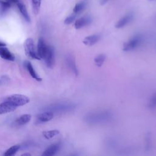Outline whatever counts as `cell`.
Returning <instances> with one entry per match:
<instances>
[{
  "mask_svg": "<svg viewBox=\"0 0 156 156\" xmlns=\"http://www.w3.org/2000/svg\"><path fill=\"white\" fill-rule=\"evenodd\" d=\"M114 118L113 113L109 110H100L90 112L83 117V121L90 125H98L108 123Z\"/></svg>",
  "mask_w": 156,
  "mask_h": 156,
  "instance_id": "6da1fadb",
  "label": "cell"
},
{
  "mask_svg": "<svg viewBox=\"0 0 156 156\" xmlns=\"http://www.w3.org/2000/svg\"><path fill=\"white\" fill-rule=\"evenodd\" d=\"M5 101H7L12 104L13 105L16 107L19 106H23L28 104L30 101L29 98L23 94H15L8 96L5 99Z\"/></svg>",
  "mask_w": 156,
  "mask_h": 156,
  "instance_id": "7a4b0ae2",
  "label": "cell"
},
{
  "mask_svg": "<svg viewBox=\"0 0 156 156\" xmlns=\"http://www.w3.org/2000/svg\"><path fill=\"white\" fill-rule=\"evenodd\" d=\"M24 46L25 52L27 56H28L31 58H34L36 60L41 59L37 54V51H36L35 49L34 43L32 38H29L26 39V40L24 42Z\"/></svg>",
  "mask_w": 156,
  "mask_h": 156,
  "instance_id": "3957f363",
  "label": "cell"
},
{
  "mask_svg": "<svg viewBox=\"0 0 156 156\" xmlns=\"http://www.w3.org/2000/svg\"><path fill=\"white\" fill-rule=\"evenodd\" d=\"M76 108V105L73 103H60L51 105L49 107V111L57 112H71Z\"/></svg>",
  "mask_w": 156,
  "mask_h": 156,
  "instance_id": "277c9868",
  "label": "cell"
},
{
  "mask_svg": "<svg viewBox=\"0 0 156 156\" xmlns=\"http://www.w3.org/2000/svg\"><path fill=\"white\" fill-rule=\"evenodd\" d=\"M142 38L140 35H135L127 42L124 43L122 49L124 51H130L136 48L141 43Z\"/></svg>",
  "mask_w": 156,
  "mask_h": 156,
  "instance_id": "5b68a950",
  "label": "cell"
},
{
  "mask_svg": "<svg viewBox=\"0 0 156 156\" xmlns=\"http://www.w3.org/2000/svg\"><path fill=\"white\" fill-rule=\"evenodd\" d=\"M44 60L48 68H52L53 66L54 63V51L52 46H48Z\"/></svg>",
  "mask_w": 156,
  "mask_h": 156,
  "instance_id": "8992f818",
  "label": "cell"
},
{
  "mask_svg": "<svg viewBox=\"0 0 156 156\" xmlns=\"http://www.w3.org/2000/svg\"><path fill=\"white\" fill-rule=\"evenodd\" d=\"M133 19V14L132 13H129L122 16L120 20L118 21V22L115 24V27L117 29L122 28L126 26L127 24L132 21Z\"/></svg>",
  "mask_w": 156,
  "mask_h": 156,
  "instance_id": "52a82bcc",
  "label": "cell"
},
{
  "mask_svg": "<svg viewBox=\"0 0 156 156\" xmlns=\"http://www.w3.org/2000/svg\"><path fill=\"white\" fill-rule=\"evenodd\" d=\"M48 46L46 44L44 39L42 37H40L38 39L37 44V54L40 57V58L44 59V57L46 54Z\"/></svg>",
  "mask_w": 156,
  "mask_h": 156,
  "instance_id": "ba28073f",
  "label": "cell"
},
{
  "mask_svg": "<svg viewBox=\"0 0 156 156\" xmlns=\"http://www.w3.org/2000/svg\"><path fill=\"white\" fill-rule=\"evenodd\" d=\"M54 117L53 112L51 111H46L40 114H39L37 117V122L38 123L46 122L50 120H51Z\"/></svg>",
  "mask_w": 156,
  "mask_h": 156,
  "instance_id": "9c48e42d",
  "label": "cell"
},
{
  "mask_svg": "<svg viewBox=\"0 0 156 156\" xmlns=\"http://www.w3.org/2000/svg\"><path fill=\"white\" fill-rule=\"evenodd\" d=\"M92 22V19L90 16H83L77 20L74 23V27L76 29H79L82 28L86 26H88Z\"/></svg>",
  "mask_w": 156,
  "mask_h": 156,
  "instance_id": "30bf717a",
  "label": "cell"
},
{
  "mask_svg": "<svg viewBox=\"0 0 156 156\" xmlns=\"http://www.w3.org/2000/svg\"><path fill=\"white\" fill-rule=\"evenodd\" d=\"M66 61L69 68L76 76H77L79 74V70L76 66V62L73 56H72L71 55H68L66 57Z\"/></svg>",
  "mask_w": 156,
  "mask_h": 156,
  "instance_id": "8fae6325",
  "label": "cell"
},
{
  "mask_svg": "<svg viewBox=\"0 0 156 156\" xmlns=\"http://www.w3.org/2000/svg\"><path fill=\"white\" fill-rule=\"evenodd\" d=\"M16 107L7 101H4L0 104V115L14 111Z\"/></svg>",
  "mask_w": 156,
  "mask_h": 156,
  "instance_id": "7c38bea8",
  "label": "cell"
},
{
  "mask_svg": "<svg viewBox=\"0 0 156 156\" xmlns=\"http://www.w3.org/2000/svg\"><path fill=\"white\" fill-rule=\"evenodd\" d=\"M0 56L2 58L9 61H14V55L5 46L0 47Z\"/></svg>",
  "mask_w": 156,
  "mask_h": 156,
  "instance_id": "4fadbf2b",
  "label": "cell"
},
{
  "mask_svg": "<svg viewBox=\"0 0 156 156\" xmlns=\"http://www.w3.org/2000/svg\"><path fill=\"white\" fill-rule=\"evenodd\" d=\"M24 66L26 68L28 72L29 73L30 75L32 77V78H34V79H35L37 81H41V78L36 73V71H35L34 68H33V66L32 65V64L30 63V62L25 61Z\"/></svg>",
  "mask_w": 156,
  "mask_h": 156,
  "instance_id": "5bb4252c",
  "label": "cell"
},
{
  "mask_svg": "<svg viewBox=\"0 0 156 156\" xmlns=\"http://www.w3.org/2000/svg\"><path fill=\"white\" fill-rule=\"evenodd\" d=\"M100 40V35L98 34H94L86 37L83 40V43L87 46H92L96 44Z\"/></svg>",
  "mask_w": 156,
  "mask_h": 156,
  "instance_id": "9a60e30c",
  "label": "cell"
},
{
  "mask_svg": "<svg viewBox=\"0 0 156 156\" xmlns=\"http://www.w3.org/2000/svg\"><path fill=\"white\" fill-rule=\"evenodd\" d=\"M60 148V144L58 143H55L52 145H51L49 147H48L44 152L42 154V155L44 156H51L55 155Z\"/></svg>",
  "mask_w": 156,
  "mask_h": 156,
  "instance_id": "2e32d148",
  "label": "cell"
},
{
  "mask_svg": "<svg viewBox=\"0 0 156 156\" xmlns=\"http://www.w3.org/2000/svg\"><path fill=\"white\" fill-rule=\"evenodd\" d=\"M17 6H18V9L20 11L21 15H23V16L25 19V20L27 22H30V16H29V15L27 13V11L26 10V8L25 5L22 2H20L19 1L17 3Z\"/></svg>",
  "mask_w": 156,
  "mask_h": 156,
  "instance_id": "e0dca14e",
  "label": "cell"
},
{
  "mask_svg": "<svg viewBox=\"0 0 156 156\" xmlns=\"http://www.w3.org/2000/svg\"><path fill=\"white\" fill-rule=\"evenodd\" d=\"M31 119V115L29 114H24L19 117L15 121L18 126H23L28 123Z\"/></svg>",
  "mask_w": 156,
  "mask_h": 156,
  "instance_id": "ac0fdd59",
  "label": "cell"
},
{
  "mask_svg": "<svg viewBox=\"0 0 156 156\" xmlns=\"http://www.w3.org/2000/svg\"><path fill=\"white\" fill-rule=\"evenodd\" d=\"M10 3L8 1L0 0V15H3L10 7Z\"/></svg>",
  "mask_w": 156,
  "mask_h": 156,
  "instance_id": "d6986e66",
  "label": "cell"
},
{
  "mask_svg": "<svg viewBox=\"0 0 156 156\" xmlns=\"http://www.w3.org/2000/svg\"><path fill=\"white\" fill-rule=\"evenodd\" d=\"M58 134H59V131L58 130H51L43 132V136L48 140L52 138Z\"/></svg>",
  "mask_w": 156,
  "mask_h": 156,
  "instance_id": "ffe728a7",
  "label": "cell"
},
{
  "mask_svg": "<svg viewBox=\"0 0 156 156\" xmlns=\"http://www.w3.org/2000/svg\"><path fill=\"white\" fill-rule=\"evenodd\" d=\"M86 7V2L84 1H81L76 4L73 9V12L74 13H79L81 12H82Z\"/></svg>",
  "mask_w": 156,
  "mask_h": 156,
  "instance_id": "44dd1931",
  "label": "cell"
},
{
  "mask_svg": "<svg viewBox=\"0 0 156 156\" xmlns=\"http://www.w3.org/2000/svg\"><path fill=\"white\" fill-rule=\"evenodd\" d=\"M105 58H106L105 55H104L103 54H99L94 58V62L97 66L101 67L102 65V64L104 63V61L105 60Z\"/></svg>",
  "mask_w": 156,
  "mask_h": 156,
  "instance_id": "7402d4cb",
  "label": "cell"
},
{
  "mask_svg": "<svg viewBox=\"0 0 156 156\" xmlns=\"http://www.w3.org/2000/svg\"><path fill=\"white\" fill-rule=\"evenodd\" d=\"M20 146L19 145H14L12 146V147H10L9 149H8L5 152H4V155L5 156H11V155H15L17 151L19 150Z\"/></svg>",
  "mask_w": 156,
  "mask_h": 156,
  "instance_id": "603a6c76",
  "label": "cell"
},
{
  "mask_svg": "<svg viewBox=\"0 0 156 156\" xmlns=\"http://www.w3.org/2000/svg\"><path fill=\"white\" fill-rule=\"evenodd\" d=\"M33 11L34 13L38 14L41 5V0H32Z\"/></svg>",
  "mask_w": 156,
  "mask_h": 156,
  "instance_id": "cb8c5ba5",
  "label": "cell"
},
{
  "mask_svg": "<svg viewBox=\"0 0 156 156\" xmlns=\"http://www.w3.org/2000/svg\"><path fill=\"white\" fill-rule=\"evenodd\" d=\"M148 107L151 108H156V93L150 98L148 102Z\"/></svg>",
  "mask_w": 156,
  "mask_h": 156,
  "instance_id": "d4e9b609",
  "label": "cell"
},
{
  "mask_svg": "<svg viewBox=\"0 0 156 156\" xmlns=\"http://www.w3.org/2000/svg\"><path fill=\"white\" fill-rule=\"evenodd\" d=\"M76 19V15H71L69 16L66 17L65 20H64V23L66 24H69L72 23Z\"/></svg>",
  "mask_w": 156,
  "mask_h": 156,
  "instance_id": "484cf974",
  "label": "cell"
},
{
  "mask_svg": "<svg viewBox=\"0 0 156 156\" xmlns=\"http://www.w3.org/2000/svg\"><path fill=\"white\" fill-rule=\"evenodd\" d=\"M109 1H110V0H100V4H101V5H105V4H107Z\"/></svg>",
  "mask_w": 156,
  "mask_h": 156,
  "instance_id": "4316f807",
  "label": "cell"
},
{
  "mask_svg": "<svg viewBox=\"0 0 156 156\" xmlns=\"http://www.w3.org/2000/svg\"><path fill=\"white\" fill-rule=\"evenodd\" d=\"M10 3H18L19 2V0H6Z\"/></svg>",
  "mask_w": 156,
  "mask_h": 156,
  "instance_id": "83f0119b",
  "label": "cell"
},
{
  "mask_svg": "<svg viewBox=\"0 0 156 156\" xmlns=\"http://www.w3.org/2000/svg\"><path fill=\"white\" fill-rule=\"evenodd\" d=\"M5 45H6V44H5L4 43L0 41V47H2V46H5Z\"/></svg>",
  "mask_w": 156,
  "mask_h": 156,
  "instance_id": "f1b7e54d",
  "label": "cell"
},
{
  "mask_svg": "<svg viewBox=\"0 0 156 156\" xmlns=\"http://www.w3.org/2000/svg\"><path fill=\"white\" fill-rule=\"evenodd\" d=\"M21 155H28V156H29V155H30V154L29 153H24V154H22Z\"/></svg>",
  "mask_w": 156,
  "mask_h": 156,
  "instance_id": "f546056e",
  "label": "cell"
},
{
  "mask_svg": "<svg viewBox=\"0 0 156 156\" xmlns=\"http://www.w3.org/2000/svg\"><path fill=\"white\" fill-rule=\"evenodd\" d=\"M148 1H155V0H148Z\"/></svg>",
  "mask_w": 156,
  "mask_h": 156,
  "instance_id": "4dcf8cb0",
  "label": "cell"
},
{
  "mask_svg": "<svg viewBox=\"0 0 156 156\" xmlns=\"http://www.w3.org/2000/svg\"><path fill=\"white\" fill-rule=\"evenodd\" d=\"M0 82H1V81H0Z\"/></svg>",
  "mask_w": 156,
  "mask_h": 156,
  "instance_id": "1f68e13d",
  "label": "cell"
}]
</instances>
